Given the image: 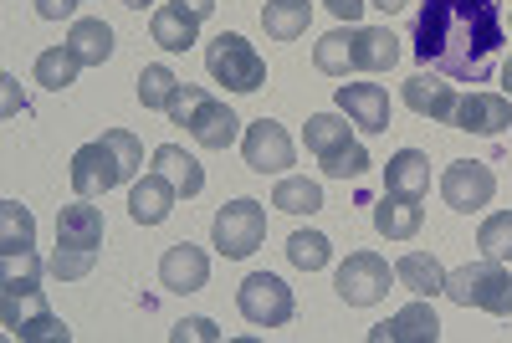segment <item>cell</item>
Masks as SVG:
<instances>
[{"label":"cell","instance_id":"obj_20","mask_svg":"<svg viewBox=\"0 0 512 343\" xmlns=\"http://www.w3.org/2000/svg\"><path fill=\"white\" fill-rule=\"evenodd\" d=\"M354 62L359 72H390L400 62V36L390 26H354Z\"/></svg>","mask_w":512,"mask_h":343},{"label":"cell","instance_id":"obj_21","mask_svg":"<svg viewBox=\"0 0 512 343\" xmlns=\"http://www.w3.org/2000/svg\"><path fill=\"white\" fill-rule=\"evenodd\" d=\"M420 200L410 195H395V190H384V200L374 205V231L379 236H390V241H410L420 231Z\"/></svg>","mask_w":512,"mask_h":343},{"label":"cell","instance_id":"obj_41","mask_svg":"<svg viewBox=\"0 0 512 343\" xmlns=\"http://www.w3.org/2000/svg\"><path fill=\"white\" fill-rule=\"evenodd\" d=\"M369 6H379V11H384V16H395V11H400V6H410V0H369Z\"/></svg>","mask_w":512,"mask_h":343},{"label":"cell","instance_id":"obj_29","mask_svg":"<svg viewBox=\"0 0 512 343\" xmlns=\"http://www.w3.org/2000/svg\"><path fill=\"white\" fill-rule=\"evenodd\" d=\"M36 246V221L21 200H0V256H16Z\"/></svg>","mask_w":512,"mask_h":343},{"label":"cell","instance_id":"obj_3","mask_svg":"<svg viewBox=\"0 0 512 343\" xmlns=\"http://www.w3.org/2000/svg\"><path fill=\"white\" fill-rule=\"evenodd\" d=\"M169 118H175L185 134L200 144V149H231L236 144V134H241V118L226 108V103H216L205 88H185L180 82V93L169 98V108H164Z\"/></svg>","mask_w":512,"mask_h":343},{"label":"cell","instance_id":"obj_34","mask_svg":"<svg viewBox=\"0 0 512 343\" xmlns=\"http://www.w3.org/2000/svg\"><path fill=\"white\" fill-rule=\"evenodd\" d=\"M287 256H292V262L303 267V272H318V267H328L333 246H328V236H323V231H292Z\"/></svg>","mask_w":512,"mask_h":343},{"label":"cell","instance_id":"obj_14","mask_svg":"<svg viewBox=\"0 0 512 343\" xmlns=\"http://www.w3.org/2000/svg\"><path fill=\"white\" fill-rule=\"evenodd\" d=\"M338 113H349V123L364 128V134H384L390 128V93L379 82H344L338 88Z\"/></svg>","mask_w":512,"mask_h":343},{"label":"cell","instance_id":"obj_25","mask_svg":"<svg viewBox=\"0 0 512 343\" xmlns=\"http://www.w3.org/2000/svg\"><path fill=\"white\" fill-rule=\"evenodd\" d=\"M395 277H400V287H410L415 297H436V292H446V272H441V262H436L431 251H410V256H400Z\"/></svg>","mask_w":512,"mask_h":343},{"label":"cell","instance_id":"obj_9","mask_svg":"<svg viewBox=\"0 0 512 343\" xmlns=\"http://www.w3.org/2000/svg\"><path fill=\"white\" fill-rule=\"evenodd\" d=\"M0 318H6V333H11V338H52V343H67V328H62L57 313L47 308L41 287L0 292Z\"/></svg>","mask_w":512,"mask_h":343},{"label":"cell","instance_id":"obj_24","mask_svg":"<svg viewBox=\"0 0 512 343\" xmlns=\"http://www.w3.org/2000/svg\"><path fill=\"white\" fill-rule=\"evenodd\" d=\"M149 31H154V41H159L164 52H190L195 47V31H200V16H190L180 0H175V6H159L154 11Z\"/></svg>","mask_w":512,"mask_h":343},{"label":"cell","instance_id":"obj_39","mask_svg":"<svg viewBox=\"0 0 512 343\" xmlns=\"http://www.w3.org/2000/svg\"><path fill=\"white\" fill-rule=\"evenodd\" d=\"M82 6V0H36V16H47V21H62Z\"/></svg>","mask_w":512,"mask_h":343},{"label":"cell","instance_id":"obj_42","mask_svg":"<svg viewBox=\"0 0 512 343\" xmlns=\"http://www.w3.org/2000/svg\"><path fill=\"white\" fill-rule=\"evenodd\" d=\"M502 93H507V98H512V62H507V67H502Z\"/></svg>","mask_w":512,"mask_h":343},{"label":"cell","instance_id":"obj_18","mask_svg":"<svg viewBox=\"0 0 512 343\" xmlns=\"http://www.w3.org/2000/svg\"><path fill=\"white\" fill-rule=\"evenodd\" d=\"M405 103L420 113V118H431V123H451L456 118V93H451V82H436L431 72H415L405 82Z\"/></svg>","mask_w":512,"mask_h":343},{"label":"cell","instance_id":"obj_12","mask_svg":"<svg viewBox=\"0 0 512 343\" xmlns=\"http://www.w3.org/2000/svg\"><path fill=\"white\" fill-rule=\"evenodd\" d=\"M241 154H246V169H256V175H282V169L292 164V139H287L282 123L262 118V123L246 128Z\"/></svg>","mask_w":512,"mask_h":343},{"label":"cell","instance_id":"obj_17","mask_svg":"<svg viewBox=\"0 0 512 343\" xmlns=\"http://www.w3.org/2000/svg\"><path fill=\"white\" fill-rule=\"evenodd\" d=\"M369 338H374V343H436V338H441V323H436V313L425 308V303H410V308H400L390 323L369 328Z\"/></svg>","mask_w":512,"mask_h":343},{"label":"cell","instance_id":"obj_1","mask_svg":"<svg viewBox=\"0 0 512 343\" xmlns=\"http://www.w3.org/2000/svg\"><path fill=\"white\" fill-rule=\"evenodd\" d=\"M507 41L502 0H420L410 21V52L451 82H487Z\"/></svg>","mask_w":512,"mask_h":343},{"label":"cell","instance_id":"obj_11","mask_svg":"<svg viewBox=\"0 0 512 343\" xmlns=\"http://www.w3.org/2000/svg\"><path fill=\"white\" fill-rule=\"evenodd\" d=\"M390 292V262L374 251H354L344 267H338V297L349 308H374L379 297Z\"/></svg>","mask_w":512,"mask_h":343},{"label":"cell","instance_id":"obj_36","mask_svg":"<svg viewBox=\"0 0 512 343\" xmlns=\"http://www.w3.org/2000/svg\"><path fill=\"white\" fill-rule=\"evenodd\" d=\"M93 262H98V251L57 246V251H52V262H47V272H52L57 282H77V277H88V272H93Z\"/></svg>","mask_w":512,"mask_h":343},{"label":"cell","instance_id":"obj_26","mask_svg":"<svg viewBox=\"0 0 512 343\" xmlns=\"http://www.w3.org/2000/svg\"><path fill=\"white\" fill-rule=\"evenodd\" d=\"M308 16H313L308 0H267L262 6V26L272 41H297L308 31Z\"/></svg>","mask_w":512,"mask_h":343},{"label":"cell","instance_id":"obj_35","mask_svg":"<svg viewBox=\"0 0 512 343\" xmlns=\"http://www.w3.org/2000/svg\"><path fill=\"white\" fill-rule=\"evenodd\" d=\"M41 282V262H36V246L16 251V256H0V292H21Z\"/></svg>","mask_w":512,"mask_h":343},{"label":"cell","instance_id":"obj_13","mask_svg":"<svg viewBox=\"0 0 512 343\" xmlns=\"http://www.w3.org/2000/svg\"><path fill=\"white\" fill-rule=\"evenodd\" d=\"M451 128H466V134H482V139H497L512 128V103L507 93H466L456 103V118Z\"/></svg>","mask_w":512,"mask_h":343},{"label":"cell","instance_id":"obj_37","mask_svg":"<svg viewBox=\"0 0 512 343\" xmlns=\"http://www.w3.org/2000/svg\"><path fill=\"white\" fill-rule=\"evenodd\" d=\"M169 338H175V343H185V338H200V343H216V338H221V328L210 323V318H190V323H180V328L169 333Z\"/></svg>","mask_w":512,"mask_h":343},{"label":"cell","instance_id":"obj_44","mask_svg":"<svg viewBox=\"0 0 512 343\" xmlns=\"http://www.w3.org/2000/svg\"><path fill=\"white\" fill-rule=\"evenodd\" d=\"M507 26H512V16H507Z\"/></svg>","mask_w":512,"mask_h":343},{"label":"cell","instance_id":"obj_40","mask_svg":"<svg viewBox=\"0 0 512 343\" xmlns=\"http://www.w3.org/2000/svg\"><path fill=\"white\" fill-rule=\"evenodd\" d=\"M180 6H185L190 16H200V21H205L210 11H216V0H180Z\"/></svg>","mask_w":512,"mask_h":343},{"label":"cell","instance_id":"obj_8","mask_svg":"<svg viewBox=\"0 0 512 343\" xmlns=\"http://www.w3.org/2000/svg\"><path fill=\"white\" fill-rule=\"evenodd\" d=\"M210 236H216V251L231 256V262H241V256H251L256 246L267 241V210L256 200H231L221 205L216 226H210Z\"/></svg>","mask_w":512,"mask_h":343},{"label":"cell","instance_id":"obj_43","mask_svg":"<svg viewBox=\"0 0 512 343\" xmlns=\"http://www.w3.org/2000/svg\"><path fill=\"white\" fill-rule=\"evenodd\" d=\"M123 6H128V11H144V6H154V0H123Z\"/></svg>","mask_w":512,"mask_h":343},{"label":"cell","instance_id":"obj_7","mask_svg":"<svg viewBox=\"0 0 512 343\" xmlns=\"http://www.w3.org/2000/svg\"><path fill=\"white\" fill-rule=\"evenodd\" d=\"M236 308H241V318H246L251 328H282V323H292V313H297L292 287H287L282 277H272V272L246 277V282L236 287Z\"/></svg>","mask_w":512,"mask_h":343},{"label":"cell","instance_id":"obj_16","mask_svg":"<svg viewBox=\"0 0 512 343\" xmlns=\"http://www.w3.org/2000/svg\"><path fill=\"white\" fill-rule=\"evenodd\" d=\"M175 200H180V190L169 185L159 169H149V175H139L134 190H128V216H134L139 226H159L169 210H175Z\"/></svg>","mask_w":512,"mask_h":343},{"label":"cell","instance_id":"obj_15","mask_svg":"<svg viewBox=\"0 0 512 343\" xmlns=\"http://www.w3.org/2000/svg\"><path fill=\"white\" fill-rule=\"evenodd\" d=\"M210 277V256L195 246V241H180V246H169L159 256V282L169 292H200Z\"/></svg>","mask_w":512,"mask_h":343},{"label":"cell","instance_id":"obj_31","mask_svg":"<svg viewBox=\"0 0 512 343\" xmlns=\"http://www.w3.org/2000/svg\"><path fill=\"white\" fill-rule=\"evenodd\" d=\"M77 52L72 47H52V52H41L36 57V82L41 88H52V93H62V88H72L77 82Z\"/></svg>","mask_w":512,"mask_h":343},{"label":"cell","instance_id":"obj_2","mask_svg":"<svg viewBox=\"0 0 512 343\" xmlns=\"http://www.w3.org/2000/svg\"><path fill=\"white\" fill-rule=\"evenodd\" d=\"M139 169H144V144L128 134V128H108L103 139L82 144L72 154V190L82 200H93V195H108L123 180H139Z\"/></svg>","mask_w":512,"mask_h":343},{"label":"cell","instance_id":"obj_5","mask_svg":"<svg viewBox=\"0 0 512 343\" xmlns=\"http://www.w3.org/2000/svg\"><path fill=\"white\" fill-rule=\"evenodd\" d=\"M446 297L461 308H482L492 318H512V272L502 262H466L446 277Z\"/></svg>","mask_w":512,"mask_h":343},{"label":"cell","instance_id":"obj_30","mask_svg":"<svg viewBox=\"0 0 512 343\" xmlns=\"http://www.w3.org/2000/svg\"><path fill=\"white\" fill-rule=\"evenodd\" d=\"M272 205L287 210V216H313V210H323V190L313 180H303V175H287V180H277Z\"/></svg>","mask_w":512,"mask_h":343},{"label":"cell","instance_id":"obj_23","mask_svg":"<svg viewBox=\"0 0 512 343\" xmlns=\"http://www.w3.org/2000/svg\"><path fill=\"white\" fill-rule=\"evenodd\" d=\"M154 169H159V175H164L169 185H175L185 200L205 190V169H200V159H195V154H185L180 144H159V149H154Z\"/></svg>","mask_w":512,"mask_h":343},{"label":"cell","instance_id":"obj_32","mask_svg":"<svg viewBox=\"0 0 512 343\" xmlns=\"http://www.w3.org/2000/svg\"><path fill=\"white\" fill-rule=\"evenodd\" d=\"M180 93V77L169 72L164 62H154V67H144L139 72V103L144 108H169V98Z\"/></svg>","mask_w":512,"mask_h":343},{"label":"cell","instance_id":"obj_38","mask_svg":"<svg viewBox=\"0 0 512 343\" xmlns=\"http://www.w3.org/2000/svg\"><path fill=\"white\" fill-rule=\"evenodd\" d=\"M323 6H328L338 21H349V26H354V21L364 16V6H369V0H323Z\"/></svg>","mask_w":512,"mask_h":343},{"label":"cell","instance_id":"obj_28","mask_svg":"<svg viewBox=\"0 0 512 343\" xmlns=\"http://www.w3.org/2000/svg\"><path fill=\"white\" fill-rule=\"evenodd\" d=\"M313 67H318V72H328V77L359 72V62H354V26L328 31V36L318 41V47H313Z\"/></svg>","mask_w":512,"mask_h":343},{"label":"cell","instance_id":"obj_4","mask_svg":"<svg viewBox=\"0 0 512 343\" xmlns=\"http://www.w3.org/2000/svg\"><path fill=\"white\" fill-rule=\"evenodd\" d=\"M303 139H308V149L318 154V164H323L328 180H359L364 169H369L364 144L349 134V113H313Z\"/></svg>","mask_w":512,"mask_h":343},{"label":"cell","instance_id":"obj_10","mask_svg":"<svg viewBox=\"0 0 512 343\" xmlns=\"http://www.w3.org/2000/svg\"><path fill=\"white\" fill-rule=\"evenodd\" d=\"M492 190H497V175L482 159H456L441 175V195H446L451 210H461V216H477L482 205H492Z\"/></svg>","mask_w":512,"mask_h":343},{"label":"cell","instance_id":"obj_27","mask_svg":"<svg viewBox=\"0 0 512 343\" xmlns=\"http://www.w3.org/2000/svg\"><path fill=\"white\" fill-rule=\"evenodd\" d=\"M67 47L77 52L82 67H103L113 57V31H108V21H72Z\"/></svg>","mask_w":512,"mask_h":343},{"label":"cell","instance_id":"obj_6","mask_svg":"<svg viewBox=\"0 0 512 343\" xmlns=\"http://www.w3.org/2000/svg\"><path fill=\"white\" fill-rule=\"evenodd\" d=\"M205 72L216 77V82H226L231 93H256L267 82V62L256 57V47H251L246 36H236V31H221L205 47Z\"/></svg>","mask_w":512,"mask_h":343},{"label":"cell","instance_id":"obj_19","mask_svg":"<svg viewBox=\"0 0 512 343\" xmlns=\"http://www.w3.org/2000/svg\"><path fill=\"white\" fill-rule=\"evenodd\" d=\"M57 246L98 251L103 246V210L88 205L82 195H77V205H62V216H57Z\"/></svg>","mask_w":512,"mask_h":343},{"label":"cell","instance_id":"obj_33","mask_svg":"<svg viewBox=\"0 0 512 343\" xmlns=\"http://www.w3.org/2000/svg\"><path fill=\"white\" fill-rule=\"evenodd\" d=\"M477 246H482V256H492V262H512V210H497V216L482 221Z\"/></svg>","mask_w":512,"mask_h":343},{"label":"cell","instance_id":"obj_22","mask_svg":"<svg viewBox=\"0 0 512 343\" xmlns=\"http://www.w3.org/2000/svg\"><path fill=\"white\" fill-rule=\"evenodd\" d=\"M384 190L420 200L425 190H431V159H425L420 149H400L390 164H384Z\"/></svg>","mask_w":512,"mask_h":343}]
</instances>
